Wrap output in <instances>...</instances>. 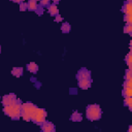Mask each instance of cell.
<instances>
[{"label":"cell","mask_w":132,"mask_h":132,"mask_svg":"<svg viewBox=\"0 0 132 132\" xmlns=\"http://www.w3.org/2000/svg\"><path fill=\"white\" fill-rule=\"evenodd\" d=\"M27 6H28V10L30 11H35L37 9V3L36 1H33V0H29L28 3H27Z\"/></svg>","instance_id":"cell-15"},{"label":"cell","mask_w":132,"mask_h":132,"mask_svg":"<svg viewBox=\"0 0 132 132\" xmlns=\"http://www.w3.org/2000/svg\"><path fill=\"white\" fill-rule=\"evenodd\" d=\"M122 96L123 97H132V88L124 87L122 91Z\"/></svg>","instance_id":"cell-16"},{"label":"cell","mask_w":132,"mask_h":132,"mask_svg":"<svg viewBox=\"0 0 132 132\" xmlns=\"http://www.w3.org/2000/svg\"><path fill=\"white\" fill-rule=\"evenodd\" d=\"M33 1H36V2H37V1H39V0H33Z\"/></svg>","instance_id":"cell-31"},{"label":"cell","mask_w":132,"mask_h":132,"mask_svg":"<svg viewBox=\"0 0 132 132\" xmlns=\"http://www.w3.org/2000/svg\"><path fill=\"white\" fill-rule=\"evenodd\" d=\"M127 2H131V0H127Z\"/></svg>","instance_id":"cell-30"},{"label":"cell","mask_w":132,"mask_h":132,"mask_svg":"<svg viewBox=\"0 0 132 132\" xmlns=\"http://www.w3.org/2000/svg\"><path fill=\"white\" fill-rule=\"evenodd\" d=\"M123 32H124V33H126V34L132 35V25H131V24H126V25L124 26Z\"/></svg>","instance_id":"cell-19"},{"label":"cell","mask_w":132,"mask_h":132,"mask_svg":"<svg viewBox=\"0 0 132 132\" xmlns=\"http://www.w3.org/2000/svg\"><path fill=\"white\" fill-rule=\"evenodd\" d=\"M124 105L128 106L130 110H132V97H124Z\"/></svg>","instance_id":"cell-17"},{"label":"cell","mask_w":132,"mask_h":132,"mask_svg":"<svg viewBox=\"0 0 132 132\" xmlns=\"http://www.w3.org/2000/svg\"><path fill=\"white\" fill-rule=\"evenodd\" d=\"M26 69H27L29 72L35 74V73H37V71H38V65H37L36 63H34V62H30V63H28V64L26 65Z\"/></svg>","instance_id":"cell-10"},{"label":"cell","mask_w":132,"mask_h":132,"mask_svg":"<svg viewBox=\"0 0 132 132\" xmlns=\"http://www.w3.org/2000/svg\"><path fill=\"white\" fill-rule=\"evenodd\" d=\"M37 109V106L33 104L32 102H25L22 104V110H21V117L24 119L26 122L32 121L35 111Z\"/></svg>","instance_id":"cell-2"},{"label":"cell","mask_w":132,"mask_h":132,"mask_svg":"<svg viewBox=\"0 0 132 132\" xmlns=\"http://www.w3.org/2000/svg\"><path fill=\"white\" fill-rule=\"evenodd\" d=\"M124 87L132 88V79H124V82H123V88H124Z\"/></svg>","instance_id":"cell-21"},{"label":"cell","mask_w":132,"mask_h":132,"mask_svg":"<svg viewBox=\"0 0 132 132\" xmlns=\"http://www.w3.org/2000/svg\"><path fill=\"white\" fill-rule=\"evenodd\" d=\"M53 2H54V4H58L60 2V0H53Z\"/></svg>","instance_id":"cell-28"},{"label":"cell","mask_w":132,"mask_h":132,"mask_svg":"<svg viewBox=\"0 0 132 132\" xmlns=\"http://www.w3.org/2000/svg\"><path fill=\"white\" fill-rule=\"evenodd\" d=\"M125 61H126L128 67H129V69H132V53H131V52L126 56Z\"/></svg>","instance_id":"cell-18"},{"label":"cell","mask_w":132,"mask_h":132,"mask_svg":"<svg viewBox=\"0 0 132 132\" xmlns=\"http://www.w3.org/2000/svg\"><path fill=\"white\" fill-rule=\"evenodd\" d=\"M92 85V78H87V79H80L77 82V86L81 89V90H88L89 88H91Z\"/></svg>","instance_id":"cell-8"},{"label":"cell","mask_w":132,"mask_h":132,"mask_svg":"<svg viewBox=\"0 0 132 132\" xmlns=\"http://www.w3.org/2000/svg\"><path fill=\"white\" fill-rule=\"evenodd\" d=\"M10 1H12V2H15V3H21V2H24V0H10Z\"/></svg>","instance_id":"cell-27"},{"label":"cell","mask_w":132,"mask_h":132,"mask_svg":"<svg viewBox=\"0 0 132 132\" xmlns=\"http://www.w3.org/2000/svg\"><path fill=\"white\" fill-rule=\"evenodd\" d=\"M22 101L20 99H16V101L10 105L3 106V112L8 116L11 120L15 121L21 118V110H22Z\"/></svg>","instance_id":"cell-1"},{"label":"cell","mask_w":132,"mask_h":132,"mask_svg":"<svg viewBox=\"0 0 132 132\" xmlns=\"http://www.w3.org/2000/svg\"><path fill=\"white\" fill-rule=\"evenodd\" d=\"M81 120H82V114L77 110H74L70 116V121L72 122H81Z\"/></svg>","instance_id":"cell-11"},{"label":"cell","mask_w":132,"mask_h":132,"mask_svg":"<svg viewBox=\"0 0 132 132\" xmlns=\"http://www.w3.org/2000/svg\"><path fill=\"white\" fill-rule=\"evenodd\" d=\"M55 16H56V18H55V21H56V22H61V21L63 20V18H62L59 13H58L57 15H55Z\"/></svg>","instance_id":"cell-26"},{"label":"cell","mask_w":132,"mask_h":132,"mask_svg":"<svg viewBox=\"0 0 132 132\" xmlns=\"http://www.w3.org/2000/svg\"><path fill=\"white\" fill-rule=\"evenodd\" d=\"M40 1V4L39 5H41L42 7H45V6H48L50 5V1L51 0H39Z\"/></svg>","instance_id":"cell-25"},{"label":"cell","mask_w":132,"mask_h":132,"mask_svg":"<svg viewBox=\"0 0 132 132\" xmlns=\"http://www.w3.org/2000/svg\"><path fill=\"white\" fill-rule=\"evenodd\" d=\"M102 110L99 104H89L86 107V117L89 121H98L101 119Z\"/></svg>","instance_id":"cell-3"},{"label":"cell","mask_w":132,"mask_h":132,"mask_svg":"<svg viewBox=\"0 0 132 132\" xmlns=\"http://www.w3.org/2000/svg\"><path fill=\"white\" fill-rule=\"evenodd\" d=\"M16 99H18L16 96H15L14 94L10 93V94L4 95V96L2 97L1 102H2V105H3V106H6V105H10V104L14 103V102L16 101Z\"/></svg>","instance_id":"cell-5"},{"label":"cell","mask_w":132,"mask_h":132,"mask_svg":"<svg viewBox=\"0 0 132 132\" xmlns=\"http://www.w3.org/2000/svg\"><path fill=\"white\" fill-rule=\"evenodd\" d=\"M48 12H50V14L52 15V16H55V15H57L58 13H59V9H58V6H57V4H50L48 6Z\"/></svg>","instance_id":"cell-12"},{"label":"cell","mask_w":132,"mask_h":132,"mask_svg":"<svg viewBox=\"0 0 132 132\" xmlns=\"http://www.w3.org/2000/svg\"><path fill=\"white\" fill-rule=\"evenodd\" d=\"M46 116H47V113H46V111H45L44 108L37 107V109L35 111V114H34L33 119H32V122L35 123V124H37V125H40L41 123H43L45 121Z\"/></svg>","instance_id":"cell-4"},{"label":"cell","mask_w":132,"mask_h":132,"mask_svg":"<svg viewBox=\"0 0 132 132\" xmlns=\"http://www.w3.org/2000/svg\"><path fill=\"white\" fill-rule=\"evenodd\" d=\"M122 12L127 15H132V3L126 1L122 7Z\"/></svg>","instance_id":"cell-9"},{"label":"cell","mask_w":132,"mask_h":132,"mask_svg":"<svg viewBox=\"0 0 132 132\" xmlns=\"http://www.w3.org/2000/svg\"><path fill=\"white\" fill-rule=\"evenodd\" d=\"M40 128H41V131H43V132H55V130H56L55 125L52 122L46 121V120L40 124Z\"/></svg>","instance_id":"cell-7"},{"label":"cell","mask_w":132,"mask_h":132,"mask_svg":"<svg viewBox=\"0 0 132 132\" xmlns=\"http://www.w3.org/2000/svg\"><path fill=\"white\" fill-rule=\"evenodd\" d=\"M124 21L126 22V24H132V15L124 14Z\"/></svg>","instance_id":"cell-22"},{"label":"cell","mask_w":132,"mask_h":132,"mask_svg":"<svg viewBox=\"0 0 132 132\" xmlns=\"http://www.w3.org/2000/svg\"><path fill=\"white\" fill-rule=\"evenodd\" d=\"M35 12H36L38 15H41V14L43 13V7H42L41 5H38V6H37V9L35 10Z\"/></svg>","instance_id":"cell-24"},{"label":"cell","mask_w":132,"mask_h":132,"mask_svg":"<svg viewBox=\"0 0 132 132\" xmlns=\"http://www.w3.org/2000/svg\"><path fill=\"white\" fill-rule=\"evenodd\" d=\"M0 52H1V45H0Z\"/></svg>","instance_id":"cell-32"},{"label":"cell","mask_w":132,"mask_h":132,"mask_svg":"<svg viewBox=\"0 0 132 132\" xmlns=\"http://www.w3.org/2000/svg\"><path fill=\"white\" fill-rule=\"evenodd\" d=\"M70 30H71V26H70V24L69 23H63L62 24V26H61V32L62 33H64V34H68L69 32H70Z\"/></svg>","instance_id":"cell-14"},{"label":"cell","mask_w":132,"mask_h":132,"mask_svg":"<svg viewBox=\"0 0 132 132\" xmlns=\"http://www.w3.org/2000/svg\"><path fill=\"white\" fill-rule=\"evenodd\" d=\"M124 79H132V69H127L125 71V75H124Z\"/></svg>","instance_id":"cell-20"},{"label":"cell","mask_w":132,"mask_h":132,"mask_svg":"<svg viewBox=\"0 0 132 132\" xmlns=\"http://www.w3.org/2000/svg\"><path fill=\"white\" fill-rule=\"evenodd\" d=\"M23 71H24L23 67H13L11 69V74L15 77H21L23 75Z\"/></svg>","instance_id":"cell-13"},{"label":"cell","mask_w":132,"mask_h":132,"mask_svg":"<svg viewBox=\"0 0 132 132\" xmlns=\"http://www.w3.org/2000/svg\"><path fill=\"white\" fill-rule=\"evenodd\" d=\"M128 131H129V132H131V131H132V126H129V129H128Z\"/></svg>","instance_id":"cell-29"},{"label":"cell","mask_w":132,"mask_h":132,"mask_svg":"<svg viewBox=\"0 0 132 132\" xmlns=\"http://www.w3.org/2000/svg\"><path fill=\"white\" fill-rule=\"evenodd\" d=\"M27 9H28L27 3H25V2H21V3H20V10H21V11H25V10H27Z\"/></svg>","instance_id":"cell-23"},{"label":"cell","mask_w":132,"mask_h":132,"mask_svg":"<svg viewBox=\"0 0 132 132\" xmlns=\"http://www.w3.org/2000/svg\"><path fill=\"white\" fill-rule=\"evenodd\" d=\"M87 78H91V71H89L87 68L82 67L80 68L77 73H76V79L80 80V79H87Z\"/></svg>","instance_id":"cell-6"}]
</instances>
